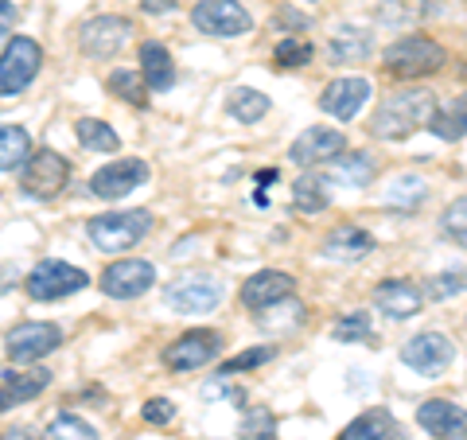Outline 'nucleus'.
Returning a JSON list of instances; mask_svg holds the SVG:
<instances>
[{"label":"nucleus","instance_id":"obj_10","mask_svg":"<svg viewBox=\"0 0 467 440\" xmlns=\"http://www.w3.org/2000/svg\"><path fill=\"white\" fill-rule=\"evenodd\" d=\"M223 351V335L211 331V328H195V331H183L168 351H164V362L171 371H199L218 359Z\"/></svg>","mask_w":467,"mask_h":440},{"label":"nucleus","instance_id":"obj_23","mask_svg":"<svg viewBox=\"0 0 467 440\" xmlns=\"http://www.w3.org/2000/svg\"><path fill=\"white\" fill-rule=\"evenodd\" d=\"M140 79L149 90L156 94H164L171 90V82H175V67H171V55L168 47H160V43H140Z\"/></svg>","mask_w":467,"mask_h":440},{"label":"nucleus","instance_id":"obj_28","mask_svg":"<svg viewBox=\"0 0 467 440\" xmlns=\"http://www.w3.org/2000/svg\"><path fill=\"white\" fill-rule=\"evenodd\" d=\"M327 203H331V195H327L324 175H304V180H296V187H292V207L296 211L316 215V211H324Z\"/></svg>","mask_w":467,"mask_h":440},{"label":"nucleus","instance_id":"obj_25","mask_svg":"<svg viewBox=\"0 0 467 440\" xmlns=\"http://www.w3.org/2000/svg\"><path fill=\"white\" fill-rule=\"evenodd\" d=\"M32 156V137L20 125H0V172L20 168Z\"/></svg>","mask_w":467,"mask_h":440},{"label":"nucleus","instance_id":"obj_35","mask_svg":"<svg viewBox=\"0 0 467 440\" xmlns=\"http://www.w3.org/2000/svg\"><path fill=\"white\" fill-rule=\"evenodd\" d=\"M441 226H444V234H448L451 242L467 249V199L448 203L444 215H441Z\"/></svg>","mask_w":467,"mask_h":440},{"label":"nucleus","instance_id":"obj_30","mask_svg":"<svg viewBox=\"0 0 467 440\" xmlns=\"http://www.w3.org/2000/svg\"><path fill=\"white\" fill-rule=\"evenodd\" d=\"M109 90L117 98L133 101V106H149V86H144L140 70H113V75H109Z\"/></svg>","mask_w":467,"mask_h":440},{"label":"nucleus","instance_id":"obj_12","mask_svg":"<svg viewBox=\"0 0 467 440\" xmlns=\"http://www.w3.org/2000/svg\"><path fill=\"white\" fill-rule=\"evenodd\" d=\"M156 285V269L149 266V261H113V266L101 273V292L113 300H133V297H144Z\"/></svg>","mask_w":467,"mask_h":440},{"label":"nucleus","instance_id":"obj_11","mask_svg":"<svg viewBox=\"0 0 467 440\" xmlns=\"http://www.w3.org/2000/svg\"><path fill=\"white\" fill-rule=\"evenodd\" d=\"M129 36H133V24H129L125 16H94V20H86L78 27V43L90 58L117 55L129 43Z\"/></svg>","mask_w":467,"mask_h":440},{"label":"nucleus","instance_id":"obj_20","mask_svg":"<svg viewBox=\"0 0 467 440\" xmlns=\"http://www.w3.org/2000/svg\"><path fill=\"white\" fill-rule=\"evenodd\" d=\"M51 386V374L47 371H8L0 374V414L12 405H20V402H32L39 398L43 390Z\"/></svg>","mask_w":467,"mask_h":440},{"label":"nucleus","instance_id":"obj_2","mask_svg":"<svg viewBox=\"0 0 467 440\" xmlns=\"http://www.w3.org/2000/svg\"><path fill=\"white\" fill-rule=\"evenodd\" d=\"M448 63V51L429 36H405L398 43H389L386 51V75L393 79H425L436 75Z\"/></svg>","mask_w":467,"mask_h":440},{"label":"nucleus","instance_id":"obj_34","mask_svg":"<svg viewBox=\"0 0 467 440\" xmlns=\"http://www.w3.org/2000/svg\"><path fill=\"white\" fill-rule=\"evenodd\" d=\"M425 192L429 187L417 175H401V180H393V192L386 195V203L389 207H417V203H425Z\"/></svg>","mask_w":467,"mask_h":440},{"label":"nucleus","instance_id":"obj_44","mask_svg":"<svg viewBox=\"0 0 467 440\" xmlns=\"http://www.w3.org/2000/svg\"><path fill=\"white\" fill-rule=\"evenodd\" d=\"M5 440H32V433H27V429H8Z\"/></svg>","mask_w":467,"mask_h":440},{"label":"nucleus","instance_id":"obj_8","mask_svg":"<svg viewBox=\"0 0 467 440\" xmlns=\"http://www.w3.org/2000/svg\"><path fill=\"white\" fill-rule=\"evenodd\" d=\"M401 362L413 366L425 378H441L451 362H456V343L441 331H420L401 347Z\"/></svg>","mask_w":467,"mask_h":440},{"label":"nucleus","instance_id":"obj_32","mask_svg":"<svg viewBox=\"0 0 467 440\" xmlns=\"http://www.w3.org/2000/svg\"><path fill=\"white\" fill-rule=\"evenodd\" d=\"M43 440H98V433H94L82 417H75V414H58V417L47 424Z\"/></svg>","mask_w":467,"mask_h":440},{"label":"nucleus","instance_id":"obj_13","mask_svg":"<svg viewBox=\"0 0 467 440\" xmlns=\"http://www.w3.org/2000/svg\"><path fill=\"white\" fill-rule=\"evenodd\" d=\"M144 180H149V164H144V160H113V164L94 172L90 192L98 199H125L129 192H137Z\"/></svg>","mask_w":467,"mask_h":440},{"label":"nucleus","instance_id":"obj_18","mask_svg":"<svg viewBox=\"0 0 467 440\" xmlns=\"http://www.w3.org/2000/svg\"><path fill=\"white\" fill-rule=\"evenodd\" d=\"M367 98H370L367 79H335V82H327L324 98H319V110L339 117V121H350V117L367 106Z\"/></svg>","mask_w":467,"mask_h":440},{"label":"nucleus","instance_id":"obj_41","mask_svg":"<svg viewBox=\"0 0 467 440\" xmlns=\"http://www.w3.org/2000/svg\"><path fill=\"white\" fill-rule=\"evenodd\" d=\"M202 398H207V402H214V398H226V402H238V405H242V402H245V390H238V386H230V382H226V378H223V374H218V378H214V382H211L207 390H202Z\"/></svg>","mask_w":467,"mask_h":440},{"label":"nucleus","instance_id":"obj_15","mask_svg":"<svg viewBox=\"0 0 467 440\" xmlns=\"http://www.w3.org/2000/svg\"><path fill=\"white\" fill-rule=\"evenodd\" d=\"M63 343V331L55 324H16L8 331V359L12 362H36Z\"/></svg>","mask_w":467,"mask_h":440},{"label":"nucleus","instance_id":"obj_17","mask_svg":"<svg viewBox=\"0 0 467 440\" xmlns=\"http://www.w3.org/2000/svg\"><path fill=\"white\" fill-rule=\"evenodd\" d=\"M292 288H296V281H292L288 273H281V269L254 273L250 281L242 285V304H245V308H254V312H265V308L288 300V297H292Z\"/></svg>","mask_w":467,"mask_h":440},{"label":"nucleus","instance_id":"obj_1","mask_svg":"<svg viewBox=\"0 0 467 440\" xmlns=\"http://www.w3.org/2000/svg\"><path fill=\"white\" fill-rule=\"evenodd\" d=\"M436 113V94L432 90H398L389 94L370 117V133L382 141H405L417 133L420 125H429Z\"/></svg>","mask_w":467,"mask_h":440},{"label":"nucleus","instance_id":"obj_19","mask_svg":"<svg viewBox=\"0 0 467 440\" xmlns=\"http://www.w3.org/2000/svg\"><path fill=\"white\" fill-rule=\"evenodd\" d=\"M420 300H425V292H420L413 281H401V277H393V281H382L374 288V304L378 312H386L393 320H409L420 312Z\"/></svg>","mask_w":467,"mask_h":440},{"label":"nucleus","instance_id":"obj_39","mask_svg":"<svg viewBox=\"0 0 467 440\" xmlns=\"http://www.w3.org/2000/svg\"><path fill=\"white\" fill-rule=\"evenodd\" d=\"M460 292H467V273L456 269V273H441L429 281V297L432 300H448V297H460Z\"/></svg>","mask_w":467,"mask_h":440},{"label":"nucleus","instance_id":"obj_6","mask_svg":"<svg viewBox=\"0 0 467 440\" xmlns=\"http://www.w3.org/2000/svg\"><path fill=\"white\" fill-rule=\"evenodd\" d=\"M192 24L199 27L202 36L234 39V36L250 32L254 16L245 12V5H238V0H199L195 12H192Z\"/></svg>","mask_w":467,"mask_h":440},{"label":"nucleus","instance_id":"obj_42","mask_svg":"<svg viewBox=\"0 0 467 440\" xmlns=\"http://www.w3.org/2000/svg\"><path fill=\"white\" fill-rule=\"evenodd\" d=\"M12 24H16V8H12V0H0V39L12 32Z\"/></svg>","mask_w":467,"mask_h":440},{"label":"nucleus","instance_id":"obj_40","mask_svg":"<svg viewBox=\"0 0 467 440\" xmlns=\"http://www.w3.org/2000/svg\"><path fill=\"white\" fill-rule=\"evenodd\" d=\"M140 417L149 421V424H171V421H175V402H168V398H152V402H144Z\"/></svg>","mask_w":467,"mask_h":440},{"label":"nucleus","instance_id":"obj_37","mask_svg":"<svg viewBox=\"0 0 467 440\" xmlns=\"http://www.w3.org/2000/svg\"><path fill=\"white\" fill-rule=\"evenodd\" d=\"M276 355V347H250V351H242V355H234L230 362H223V378H230V374H238V371H254V366H261V362H269Z\"/></svg>","mask_w":467,"mask_h":440},{"label":"nucleus","instance_id":"obj_43","mask_svg":"<svg viewBox=\"0 0 467 440\" xmlns=\"http://www.w3.org/2000/svg\"><path fill=\"white\" fill-rule=\"evenodd\" d=\"M140 5H144V12H152V16H160V12L175 8V0H140Z\"/></svg>","mask_w":467,"mask_h":440},{"label":"nucleus","instance_id":"obj_26","mask_svg":"<svg viewBox=\"0 0 467 440\" xmlns=\"http://www.w3.org/2000/svg\"><path fill=\"white\" fill-rule=\"evenodd\" d=\"M429 129H432V133L441 137V141H460V137H467V94L456 98L451 106L436 110L432 121H429Z\"/></svg>","mask_w":467,"mask_h":440},{"label":"nucleus","instance_id":"obj_21","mask_svg":"<svg viewBox=\"0 0 467 440\" xmlns=\"http://www.w3.org/2000/svg\"><path fill=\"white\" fill-rule=\"evenodd\" d=\"M374 249V238L358 226H335L324 242V257L331 261H362Z\"/></svg>","mask_w":467,"mask_h":440},{"label":"nucleus","instance_id":"obj_27","mask_svg":"<svg viewBox=\"0 0 467 440\" xmlns=\"http://www.w3.org/2000/svg\"><path fill=\"white\" fill-rule=\"evenodd\" d=\"M226 110H230L234 117H238L242 125H254V121H261V117L269 113V98L261 94V90H250V86H238V90L230 94Z\"/></svg>","mask_w":467,"mask_h":440},{"label":"nucleus","instance_id":"obj_31","mask_svg":"<svg viewBox=\"0 0 467 440\" xmlns=\"http://www.w3.org/2000/svg\"><path fill=\"white\" fill-rule=\"evenodd\" d=\"M331 55L339 63H355V58H367L370 55V36L367 32H355V27H343L331 43Z\"/></svg>","mask_w":467,"mask_h":440},{"label":"nucleus","instance_id":"obj_3","mask_svg":"<svg viewBox=\"0 0 467 440\" xmlns=\"http://www.w3.org/2000/svg\"><path fill=\"white\" fill-rule=\"evenodd\" d=\"M149 230H152V215L149 211H113V215L90 218V238H94L98 249H106V254L133 249Z\"/></svg>","mask_w":467,"mask_h":440},{"label":"nucleus","instance_id":"obj_22","mask_svg":"<svg viewBox=\"0 0 467 440\" xmlns=\"http://www.w3.org/2000/svg\"><path fill=\"white\" fill-rule=\"evenodd\" d=\"M339 440H405V433L386 409H367L358 421H350L339 433Z\"/></svg>","mask_w":467,"mask_h":440},{"label":"nucleus","instance_id":"obj_29","mask_svg":"<svg viewBox=\"0 0 467 440\" xmlns=\"http://www.w3.org/2000/svg\"><path fill=\"white\" fill-rule=\"evenodd\" d=\"M75 129H78V141L94 152H117V144H121V137H117L106 121H98V117H82Z\"/></svg>","mask_w":467,"mask_h":440},{"label":"nucleus","instance_id":"obj_24","mask_svg":"<svg viewBox=\"0 0 467 440\" xmlns=\"http://www.w3.org/2000/svg\"><path fill=\"white\" fill-rule=\"evenodd\" d=\"M331 180L335 183H343V187H370L374 183V175H378V164H374V156L370 152H347V156H335L331 160Z\"/></svg>","mask_w":467,"mask_h":440},{"label":"nucleus","instance_id":"obj_16","mask_svg":"<svg viewBox=\"0 0 467 440\" xmlns=\"http://www.w3.org/2000/svg\"><path fill=\"white\" fill-rule=\"evenodd\" d=\"M343 152V133L339 129H324V125H312L292 141L288 160L300 168H312V164H324V160H335Z\"/></svg>","mask_w":467,"mask_h":440},{"label":"nucleus","instance_id":"obj_33","mask_svg":"<svg viewBox=\"0 0 467 440\" xmlns=\"http://www.w3.org/2000/svg\"><path fill=\"white\" fill-rule=\"evenodd\" d=\"M312 43H304V39H281L276 43V51H273V63L281 67V70H300V67H308L312 63Z\"/></svg>","mask_w":467,"mask_h":440},{"label":"nucleus","instance_id":"obj_5","mask_svg":"<svg viewBox=\"0 0 467 440\" xmlns=\"http://www.w3.org/2000/svg\"><path fill=\"white\" fill-rule=\"evenodd\" d=\"M86 285H90V277H86L78 266H67V261H58V257L39 261L24 281L32 300H63L70 292H82Z\"/></svg>","mask_w":467,"mask_h":440},{"label":"nucleus","instance_id":"obj_38","mask_svg":"<svg viewBox=\"0 0 467 440\" xmlns=\"http://www.w3.org/2000/svg\"><path fill=\"white\" fill-rule=\"evenodd\" d=\"M331 335L339 343H350V340H370V316L367 312H350V316H343L339 324L331 328Z\"/></svg>","mask_w":467,"mask_h":440},{"label":"nucleus","instance_id":"obj_14","mask_svg":"<svg viewBox=\"0 0 467 440\" xmlns=\"http://www.w3.org/2000/svg\"><path fill=\"white\" fill-rule=\"evenodd\" d=\"M417 424L436 440H467V409L444 398H429L417 409Z\"/></svg>","mask_w":467,"mask_h":440},{"label":"nucleus","instance_id":"obj_4","mask_svg":"<svg viewBox=\"0 0 467 440\" xmlns=\"http://www.w3.org/2000/svg\"><path fill=\"white\" fill-rule=\"evenodd\" d=\"M43 67V47L36 39L16 36L0 55V98H12V94H24L27 86L36 82Z\"/></svg>","mask_w":467,"mask_h":440},{"label":"nucleus","instance_id":"obj_36","mask_svg":"<svg viewBox=\"0 0 467 440\" xmlns=\"http://www.w3.org/2000/svg\"><path fill=\"white\" fill-rule=\"evenodd\" d=\"M242 436L245 440H273L276 436V417L269 409H250L242 421Z\"/></svg>","mask_w":467,"mask_h":440},{"label":"nucleus","instance_id":"obj_7","mask_svg":"<svg viewBox=\"0 0 467 440\" xmlns=\"http://www.w3.org/2000/svg\"><path fill=\"white\" fill-rule=\"evenodd\" d=\"M67 180H70V164L51 149H39V152H32L24 160L20 187L32 199H55L67 187Z\"/></svg>","mask_w":467,"mask_h":440},{"label":"nucleus","instance_id":"obj_9","mask_svg":"<svg viewBox=\"0 0 467 440\" xmlns=\"http://www.w3.org/2000/svg\"><path fill=\"white\" fill-rule=\"evenodd\" d=\"M164 300L175 308V312H187V316H199V312H211L223 300V285L207 273H183L164 288Z\"/></svg>","mask_w":467,"mask_h":440}]
</instances>
